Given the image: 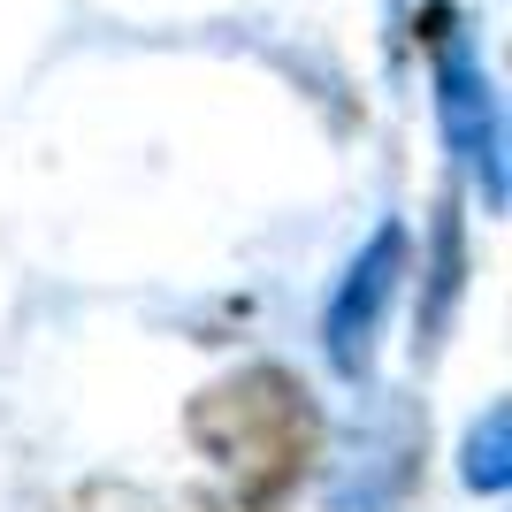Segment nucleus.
<instances>
[{
  "label": "nucleus",
  "mask_w": 512,
  "mask_h": 512,
  "mask_svg": "<svg viewBox=\"0 0 512 512\" xmlns=\"http://www.w3.org/2000/svg\"><path fill=\"white\" fill-rule=\"evenodd\" d=\"M192 436L214 467L237 482V497L253 512H283L299 497V482L314 474L321 451V413L306 398L299 375L283 367H245L230 383L199 390L192 406Z\"/></svg>",
  "instance_id": "f257e3e1"
}]
</instances>
